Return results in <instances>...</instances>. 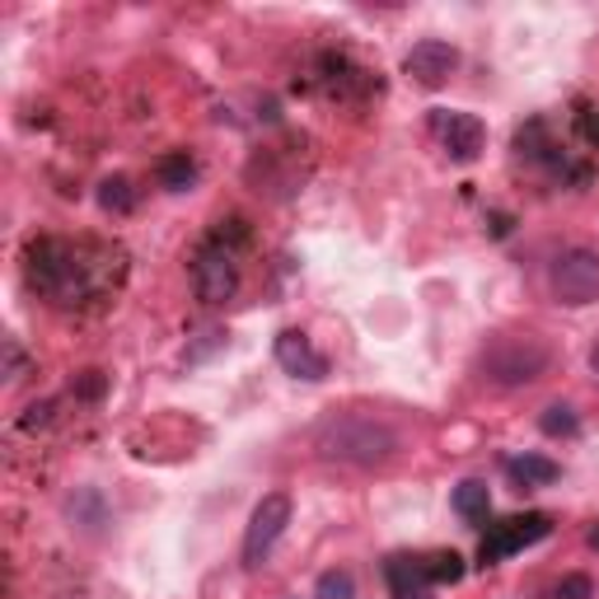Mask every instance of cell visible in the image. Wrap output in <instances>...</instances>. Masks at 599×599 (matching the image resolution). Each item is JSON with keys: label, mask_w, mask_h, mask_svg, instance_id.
Segmentation results:
<instances>
[{"label": "cell", "mask_w": 599, "mask_h": 599, "mask_svg": "<svg viewBox=\"0 0 599 599\" xmlns=\"http://www.w3.org/2000/svg\"><path fill=\"white\" fill-rule=\"evenodd\" d=\"M108 263H117V253H108V249L48 239V244L33 249V286L52 295L56 305H75V300H90L108 286V276H113Z\"/></svg>", "instance_id": "6da1fadb"}, {"label": "cell", "mask_w": 599, "mask_h": 599, "mask_svg": "<svg viewBox=\"0 0 599 599\" xmlns=\"http://www.w3.org/2000/svg\"><path fill=\"white\" fill-rule=\"evenodd\" d=\"M314 445L324 459L375 469V464H389L398 454V431L375 412H343V417H328V422L318 427Z\"/></svg>", "instance_id": "7a4b0ae2"}, {"label": "cell", "mask_w": 599, "mask_h": 599, "mask_svg": "<svg viewBox=\"0 0 599 599\" xmlns=\"http://www.w3.org/2000/svg\"><path fill=\"white\" fill-rule=\"evenodd\" d=\"M553 366V347L538 337H496L483 351V370L492 385H534Z\"/></svg>", "instance_id": "3957f363"}, {"label": "cell", "mask_w": 599, "mask_h": 599, "mask_svg": "<svg viewBox=\"0 0 599 599\" xmlns=\"http://www.w3.org/2000/svg\"><path fill=\"white\" fill-rule=\"evenodd\" d=\"M192 291L202 305H225V300L239 291V263H234V249L225 244V234H216L211 244L197 253L192 263Z\"/></svg>", "instance_id": "277c9868"}, {"label": "cell", "mask_w": 599, "mask_h": 599, "mask_svg": "<svg viewBox=\"0 0 599 599\" xmlns=\"http://www.w3.org/2000/svg\"><path fill=\"white\" fill-rule=\"evenodd\" d=\"M553 295L563 305L581 309L599 300V253L595 249H567L553 263Z\"/></svg>", "instance_id": "5b68a950"}, {"label": "cell", "mask_w": 599, "mask_h": 599, "mask_svg": "<svg viewBox=\"0 0 599 599\" xmlns=\"http://www.w3.org/2000/svg\"><path fill=\"white\" fill-rule=\"evenodd\" d=\"M291 525V496L286 492H267L263 502L253 506L249 529H244V567H263L267 553L276 548V538Z\"/></svg>", "instance_id": "8992f818"}, {"label": "cell", "mask_w": 599, "mask_h": 599, "mask_svg": "<svg viewBox=\"0 0 599 599\" xmlns=\"http://www.w3.org/2000/svg\"><path fill=\"white\" fill-rule=\"evenodd\" d=\"M553 534V521L548 515H511V521H502V525H487V534H483V567H492V563H502V557H511V553H521V548H529V544H538V538H548Z\"/></svg>", "instance_id": "52a82bcc"}, {"label": "cell", "mask_w": 599, "mask_h": 599, "mask_svg": "<svg viewBox=\"0 0 599 599\" xmlns=\"http://www.w3.org/2000/svg\"><path fill=\"white\" fill-rule=\"evenodd\" d=\"M431 132H435V141L445 146V155L454 159V165H469V159H477V155H483V146H487V127L477 123L473 113L435 108L431 113Z\"/></svg>", "instance_id": "ba28073f"}, {"label": "cell", "mask_w": 599, "mask_h": 599, "mask_svg": "<svg viewBox=\"0 0 599 599\" xmlns=\"http://www.w3.org/2000/svg\"><path fill=\"white\" fill-rule=\"evenodd\" d=\"M403 71L417 80L422 90H441L445 80L459 71V52L450 43H441V38H422L408 56H403Z\"/></svg>", "instance_id": "9c48e42d"}, {"label": "cell", "mask_w": 599, "mask_h": 599, "mask_svg": "<svg viewBox=\"0 0 599 599\" xmlns=\"http://www.w3.org/2000/svg\"><path fill=\"white\" fill-rule=\"evenodd\" d=\"M276 366H282L286 375H295V379H309V385L328 379V356L314 351L309 337L295 333V328H286L282 337H276Z\"/></svg>", "instance_id": "30bf717a"}, {"label": "cell", "mask_w": 599, "mask_h": 599, "mask_svg": "<svg viewBox=\"0 0 599 599\" xmlns=\"http://www.w3.org/2000/svg\"><path fill=\"white\" fill-rule=\"evenodd\" d=\"M385 576H389V590L393 599H431V571H427V557H408L398 553L385 563Z\"/></svg>", "instance_id": "8fae6325"}, {"label": "cell", "mask_w": 599, "mask_h": 599, "mask_svg": "<svg viewBox=\"0 0 599 599\" xmlns=\"http://www.w3.org/2000/svg\"><path fill=\"white\" fill-rule=\"evenodd\" d=\"M506 473H511L521 487H548V483H557V477H563V469H557L553 459H544V454H521V459H511Z\"/></svg>", "instance_id": "7c38bea8"}, {"label": "cell", "mask_w": 599, "mask_h": 599, "mask_svg": "<svg viewBox=\"0 0 599 599\" xmlns=\"http://www.w3.org/2000/svg\"><path fill=\"white\" fill-rule=\"evenodd\" d=\"M454 511L464 515L469 525H487V511H492L487 483H477V477H469V483H459V487H454Z\"/></svg>", "instance_id": "4fadbf2b"}, {"label": "cell", "mask_w": 599, "mask_h": 599, "mask_svg": "<svg viewBox=\"0 0 599 599\" xmlns=\"http://www.w3.org/2000/svg\"><path fill=\"white\" fill-rule=\"evenodd\" d=\"M159 183H165L169 192H188L197 183V165L188 155H169L165 165H159Z\"/></svg>", "instance_id": "5bb4252c"}, {"label": "cell", "mask_w": 599, "mask_h": 599, "mask_svg": "<svg viewBox=\"0 0 599 599\" xmlns=\"http://www.w3.org/2000/svg\"><path fill=\"white\" fill-rule=\"evenodd\" d=\"M538 431L553 435V441L557 435H567L571 441V435H581V422H576V412L567 403H553V408H544V417H538Z\"/></svg>", "instance_id": "9a60e30c"}, {"label": "cell", "mask_w": 599, "mask_h": 599, "mask_svg": "<svg viewBox=\"0 0 599 599\" xmlns=\"http://www.w3.org/2000/svg\"><path fill=\"white\" fill-rule=\"evenodd\" d=\"M314 599H356V581H351V571L347 567H333L318 576V586H314Z\"/></svg>", "instance_id": "2e32d148"}, {"label": "cell", "mask_w": 599, "mask_h": 599, "mask_svg": "<svg viewBox=\"0 0 599 599\" xmlns=\"http://www.w3.org/2000/svg\"><path fill=\"white\" fill-rule=\"evenodd\" d=\"M427 571H431L435 586L459 581V576H464V557H459V553H431V557H427Z\"/></svg>", "instance_id": "e0dca14e"}, {"label": "cell", "mask_w": 599, "mask_h": 599, "mask_svg": "<svg viewBox=\"0 0 599 599\" xmlns=\"http://www.w3.org/2000/svg\"><path fill=\"white\" fill-rule=\"evenodd\" d=\"M98 202H104V211H132L136 192H132L127 178H108V183L98 188Z\"/></svg>", "instance_id": "ac0fdd59"}, {"label": "cell", "mask_w": 599, "mask_h": 599, "mask_svg": "<svg viewBox=\"0 0 599 599\" xmlns=\"http://www.w3.org/2000/svg\"><path fill=\"white\" fill-rule=\"evenodd\" d=\"M557 599H595L590 576H567V581L557 586Z\"/></svg>", "instance_id": "d6986e66"}, {"label": "cell", "mask_w": 599, "mask_h": 599, "mask_svg": "<svg viewBox=\"0 0 599 599\" xmlns=\"http://www.w3.org/2000/svg\"><path fill=\"white\" fill-rule=\"evenodd\" d=\"M19 370H24V351H19L14 343H6V379H19Z\"/></svg>", "instance_id": "ffe728a7"}, {"label": "cell", "mask_w": 599, "mask_h": 599, "mask_svg": "<svg viewBox=\"0 0 599 599\" xmlns=\"http://www.w3.org/2000/svg\"><path fill=\"white\" fill-rule=\"evenodd\" d=\"M48 412H52V403H33L29 417H24V431H33L38 422H48Z\"/></svg>", "instance_id": "44dd1931"}, {"label": "cell", "mask_w": 599, "mask_h": 599, "mask_svg": "<svg viewBox=\"0 0 599 599\" xmlns=\"http://www.w3.org/2000/svg\"><path fill=\"white\" fill-rule=\"evenodd\" d=\"M590 370H595V375H599V343H595V347H590Z\"/></svg>", "instance_id": "7402d4cb"}, {"label": "cell", "mask_w": 599, "mask_h": 599, "mask_svg": "<svg viewBox=\"0 0 599 599\" xmlns=\"http://www.w3.org/2000/svg\"><path fill=\"white\" fill-rule=\"evenodd\" d=\"M590 548H599V525H595V529H590Z\"/></svg>", "instance_id": "603a6c76"}]
</instances>
